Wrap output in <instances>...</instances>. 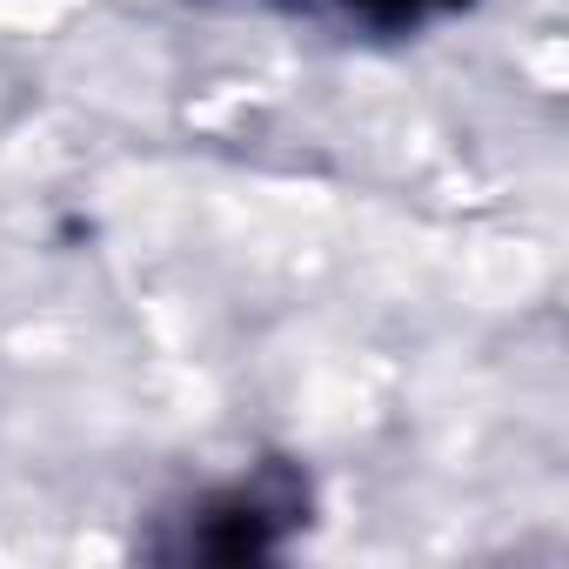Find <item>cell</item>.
I'll list each match as a JSON object with an SVG mask.
<instances>
[{
    "instance_id": "cell-1",
    "label": "cell",
    "mask_w": 569,
    "mask_h": 569,
    "mask_svg": "<svg viewBox=\"0 0 569 569\" xmlns=\"http://www.w3.org/2000/svg\"><path fill=\"white\" fill-rule=\"evenodd\" d=\"M309 522V482L281 462H261L254 476L241 482H221L208 489L188 516H181V536L161 542V556L188 562H254V556H274L296 529Z\"/></svg>"
},
{
    "instance_id": "cell-2",
    "label": "cell",
    "mask_w": 569,
    "mask_h": 569,
    "mask_svg": "<svg viewBox=\"0 0 569 569\" xmlns=\"http://www.w3.org/2000/svg\"><path fill=\"white\" fill-rule=\"evenodd\" d=\"M296 8H329V14H349V21H362L376 34H416L422 21L456 14L469 0H296Z\"/></svg>"
}]
</instances>
